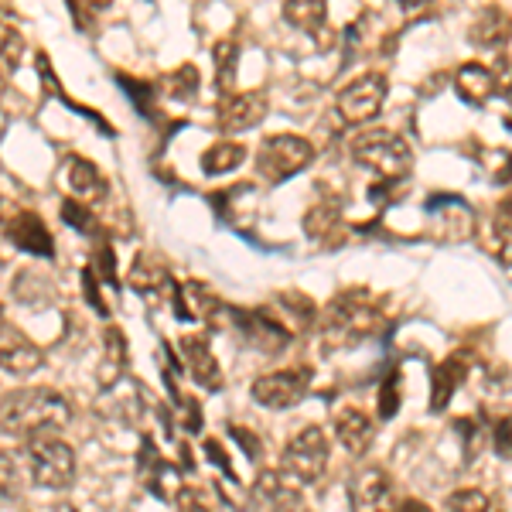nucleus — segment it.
Wrapping results in <instances>:
<instances>
[{
  "mask_svg": "<svg viewBox=\"0 0 512 512\" xmlns=\"http://www.w3.org/2000/svg\"><path fill=\"white\" fill-rule=\"evenodd\" d=\"M72 420V403L62 393L38 386V390H18L0 407V427L11 434H55Z\"/></svg>",
  "mask_w": 512,
  "mask_h": 512,
  "instance_id": "1",
  "label": "nucleus"
},
{
  "mask_svg": "<svg viewBox=\"0 0 512 512\" xmlns=\"http://www.w3.org/2000/svg\"><path fill=\"white\" fill-rule=\"evenodd\" d=\"M383 325H386L383 304H376L369 291H345L325 308L321 335L335 349H349V345H359L366 338H373L376 332H383Z\"/></svg>",
  "mask_w": 512,
  "mask_h": 512,
  "instance_id": "2",
  "label": "nucleus"
},
{
  "mask_svg": "<svg viewBox=\"0 0 512 512\" xmlns=\"http://www.w3.org/2000/svg\"><path fill=\"white\" fill-rule=\"evenodd\" d=\"M24 454L31 465V482L38 489L62 492L76 482V451L55 434H31L24 437Z\"/></svg>",
  "mask_w": 512,
  "mask_h": 512,
  "instance_id": "3",
  "label": "nucleus"
},
{
  "mask_svg": "<svg viewBox=\"0 0 512 512\" xmlns=\"http://www.w3.org/2000/svg\"><path fill=\"white\" fill-rule=\"evenodd\" d=\"M352 158L383 178H407L410 164H414V151L400 134L386 127H373L352 140Z\"/></svg>",
  "mask_w": 512,
  "mask_h": 512,
  "instance_id": "4",
  "label": "nucleus"
},
{
  "mask_svg": "<svg viewBox=\"0 0 512 512\" xmlns=\"http://www.w3.org/2000/svg\"><path fill=\"white\" fill-rule=\"evenodd\" d=\"M311 161H315V147H311L308 137L297 134H274L263 140L260 151H256V171L270 185H280V181L301 175Z\"/></svg>",
  "mask_w": 512,
  "mask_h": 512,
  "instance_id": "5",
  "label": "nucleus"
},
{
  "mask_svg": "<svg viewBox=\"0 0 512 512\" xmlns=\"http://www.w3.org/2000/svg\"><path fill=\"white\" fill-rule=\"evenodd\" d=\"M328 437L321 427H304L291 437V444L284 448V458H280V472L287 478H294L297 485H315L325 478L328 472Z\"/></svg>",
  "mask_w": 512,
  "mask_h": 512,
  "instance_id": "6",
  "label": "nucleus"
},
{
  "mask_svg": "<svg viewBox=\"0 0 512 512\" xmlns=\"http://www.w3.org/2000/svg\"><path fill=\"white\" fill-rule=\"evenodd\" d=\"M386 82L383 72H366V76L352 79L349 86L338 89L335 106H338V117H342L349 127H359V123L373 120L379 110H383V99H386Z\"/></svg>",
  "mask_w": 512,
  "mask_h": 512,
  "instance_id": "7",
  "label": "nucleus"
},
{
  "mask_svg": "<svg viewBox=\"0 0 512 512\" xmlns=\"http://www.w3.org/2000/svg\"><path fill=\"white\" fill-rule=\"evenodd\" d=\"M311 390V369L297 366V369H280V373H267L260 379H253L250 393L260 407L267 410H291L308 396Z\"/></svg>",
  "mask_w": 512,
  "mask_h": 512,
  "instance_id": "8",
  "label": "nucleus"
},
{
  "mask_svg": "<svg viewBox=\"0 0 512 512\" xmlns=\"http://www.w3.org/2000/svg\"><path fill=\"white\" fill-rule=\"evenodd\" d=\"M352 512H393V478L379 465H359L349 475Z\"/></svg>",
  "mask_w": 512,
  "mask_h": 512,
  "instance_id": "9",
  "label": "nucleus"
},
{
  "mask_svg": "<svg viewBox=\"0 0 512 512\" xmlns=\"http://www.w3.org/2000/svg\"><path fill=\"white\" fill-rule=\"evenodd\" d=\"M127 280H130V287H134V294L154 304H168V301H175V294H178V280L171 274V267L154 253H140L134 260V267H130Z\"/></svg>",
  "mask_w": 512,
  "mask_h": 512,
  "instance_id": "10",
  "label": "nucleus"
},
{
  "mask_svg": "<svg viewBox=\"0 0 512 512\" xmlns=\"http://www.w3.org/2000/svg\"><path fill=\"white\" fill-rule=\"evenodd\" d=\"M236 321V332H243L246 342L253 345L256 352H267V355H277L291 345V332L284 328V321H277L270 315L267 308H256V311H229Z\"/></svg>",
  "mask_w": 512,
  "mask_h": 512,
  "instance_id": "11",
  "label": "nucleus"
},
{
  "mask_svg": "<svg viewBox=\"0 0 512 512\" xmlns=\"http://www.w3.org/2000/svg\"><path fill=\"white\" fill-rule=\"evenodd\" d=\"M253 499L267 512H304V495L294 478H287L280 468H263L256 475Z\"/></svg>",
  "mask_w": 512,
  "mask_h": 512,
  "instance_id": "12",
  "label": "nucleus"
},
{
  "mask_svg": "<svg viewBox=\"0 0 512 512\" xmlns=\"http://www.w3.org/2000/svg\"><path fill=\"white\" fill-rule=\"evenodd\" d=\"M41 366V349L28 335L18 332L0 311V369L11 376H31Z\"/></svg>",
  "mask_w": 512,
  "mask_h": 512,
  "instance_id": "13",
  "label": "nucleus"
},
{
  "mask_svg": "<svg viewBox=\"0 0 512 512\" xmlns=\"http://www.w3.org/2000/svg\"><path fill=\"white\" fill-rule=\"evenodd\" d=\"M178 352H181V359H185L188 376H192L198 386H205V390H212V393L222 390V366H219L216 352H212L209 338L205 335H181Z\"/></svg>",
  "mask_w": 512,
  "mask_h": 512,
  "instance_id": "14",
  "label": "nucleus"
},
{
  "mask_svg": "<svg viewBox=\"0 0 512 512\" xmlns=\"http://www.w3.org/2000/svg\"><path fill=\"white\" fill-rule=\"evenodd\" d=\"M0 233H4L24 253H38V256H52L55 253L52 233H48L45 222H41L35 212H28V209H14L11 216H7Z\"/></svg>",
  "mask_w": 512,
  "mask_h": 512,
  "instance_id": "15",
  "label": "nucleus"
},
{
  "mask_svg": "<svg viewBox=\"0 0 512 512\" xmlns=\"http://www.w3.org/2000/svg\"><path fill=\"white\" fill-rule=\"evenodd\" d=\"M267 110H270V103L263 89H256V93H233L222 99V106H219V127L229 130V134H239V130L256 127V123L267 117Z\"/></svg>",
  "mask_w": 512,
  "mask_h": 512,
  "instance_id": "16",
  "label": "nucleus"
},
{
  "mask_svg": "<svg viewBox=\"0 0 512 512\" xmlns=\"http://www.w3.org/2000/svg\"><path fill=\"white\" fill-rule=\"evenodd\" d=\"M335 437L352 458H362L369 448H373L376 437V420L366 414L362 407H342L335 417Z\"/></svg>",
  "mask_w": 512,
  "mask_h": 512,
  "instance_id": "17",
  "label": "nucleus"
},
{
  "mask_svg": "<svg viewBox=\"0 0 512 512\" xmlns=\"http://www.w3.org/2000/svg\"><path fill=\"white\" fill-rule=\"evenodd\" d=\"M65 164H69V168H65V181H69L72 195H76L82 205L103 202L106 192H110L103 171H99L89 158H82V154H69V161Z\"/></svg>",
  "mask_w": 512,
  "mask_h": 512,
  "instance_id": "18",
  "label": "nucleus"
},
{
  "mask_svg": "<svg viewBox=\"0 0 512 512\" xmlns=\"http://www.w3.org/2000/svg\"><path fill=\"white\" fill-rule=\"evenodd\" d=\"M175 304H181L178 308L181 318L198 321V325H212L222 311V301L212 294V287L198 284V280H185V284H178Z\"/></svg>",
  "mask_w": 512,
  "mask_h": 512,
  "instance_id": "19",
  "label": "nucleus"
},
{
  "mask_svg": "<svg viewBox=\"0 0 512 512\" xmlns=\"http://www.w3.org/2000/svg\"><path fill=\"white\" fill-rule=\"evenodd\" d=\"M140 478H144V485L151 489L158 499L171 502L181 485H178V472L175 465H168V461L161 458L158 448H154V441H144V448H140Z\"/></svg>",
  "mask_w": 512,
  "mask_h": 512,
  "instance_id": "20",
  "label": "nucleus"
},
{
  "mask_svg": "<svg viewBox=\"0 0 512 512\" xmlns=\"http://www.w3.org/2000/svg\"><path fill=\"white\" fill-rule=\"evenodd\" d=\"M495 86H499V82H495V72L485 69L482 62H468L454 72V89H458V96L472 106L489 103V99L495 96Z\"/></svg>",
  "mask_w": 512,
  "mask_h": 512,
  "instance_id": "21",
  "label": "nucleus"
},
{
  "mask_svg": "<svg viewBox=\"0 0 512 512\" xmlns=\"http://www.w3.org/2000/svg\"><path fill=\"white\" fill-rule=\"evenodd\" d=\"M127 359H130V349H127L123 328L120 325L103 328V366H99V383H103L106 390L117 386L120 376L127 373Z\"/></svg>",
  "mask_w": 512,
  "mask_h": 512,
  "instance_id": "22",
  "label": "nucleus"
},
{
  "mask_svg": "<svg viewBox=\"0 0 512 512\" xmlns=\"http://www.w3.org/2000/svg\"><path fill=\"white\" fill-rule=\"evenodd\" d=\"M284 21H291L294 28L308 31V35H318L328 21V4L325 0H287Z\"/></svg>",
  "mask_w": 512,
  "mask_h": 512,
  "instance_id": "23",
  "label": "nucleus"
},
{
  "mask_svg": "<svg viewBox=\"0 0 512 512\" xmlns=\"http://www.w3.org/2000/svg\"><path fill=\"white\" fill-rule=\"evenodd\" d=\"M246 161V147L236 144V140H219V144H212L209 151L202 154V171L205 175H229L233 168Z\"/></svg>",
  "mask_w": 512,
  "mask_h": 512,
  "instance_id": "24",
  "label": "nucleus"
},
{
  "mask_svg": "<svg viewBox=\"0 0 512 512\" xmlns=\"http://www.w3.org/2000/svg\"><path fill=\"white\" fill-rule=\"evenodd\" d=\"M461 379H465V362H461V355H454V359L444 362V369H441V373H437V379H434V396H431V407H434V410L448 407L454 386H458Z\"/></svg>",
  "mask_w": 512,
  "mask_h": 512,
  "instance_id": "25",
  "label": "nucleus"
},
{
  "mask_svg": "<svg viewBox=\"0 0 512 512\" xmlns=\"http://www.w3.org/2000/svg\"><path fill=\"white\" fill-rule=\"evenodd\" d=\"M338 222H342V216H338L335 205H315V209H308V216H304V233L311 239H318V243H328L338 229Z\"/></svg>",
  "mask_w": 512,
  "mask_h": 512,
  "instance_id": "26",
  "label": "nucleus"
},
{
  "mask_svg": "<svg viewBox=\"0 0 512 512\" xmlns=\"http://www.w3.org/2000/svg\"><path fill=\"white\" fill-rule=\"evenodd\" d=\"M24 59V38L14 24L0 21V72H18V65Z\"/></svg>",
  "mask_w": 512,
  "mask_h": 512,
  "instance_id": "27",
  "label": "nucleus"
},
{
  "mask_svg": "<svg viewBox=\"0 0 512 512\" xmlns=\"http://www.w3.org/2000/svg\"><path fill=\"white\" fill-rule=\"evenodd\" d=\"M24 495V472L11 451H0V499L18 502Z\"/></svg>",
  "mask_w": 512,
  "mask_h": 512,
  "instance_id": "28",
  "label": "nucleus"
},
{
  "mask_svg": "<svg viewBox=\"0 0 512 512\" xmlns=\"http://www.w3.org/2000/svg\"><path fill=\"white\" fill-rule=\"evenodd\" d=\"M216 82H219V89L222 93H229L233 89V82H236V55H239V48H236V41L233 38H222L216 41Z\"/></svg>",
  "mask_w": 512,
  "mask_h": 512,
  "instance_id": "29",
  "label": "nucleus"
},
{
  "mask_svg": "<svg viewBox=\"0 0 512 512\" xmlns=\"http://www.w3.org/2000/svg\"><path fill=\"white\" fill-rule=\"evenodd\" d=\"M499 24L506 28V21L499 18V11H485L482 18L472 24V35H468V38H472L475 45H495L499 38L506 41V31H499Z\"/></svg>",
  "mask_w": 512,
  "mask_h": 512,
  "instance_id": "30",
  "label": "nucleus"
},
{
  "mask_svg": "<svg viewBox=\"0 0 512 512\" xmlns=\"http://www.w3.org/2000/svg\"><path fill=\"white\" fill-rule=\"evenodd\" d=\"M448 512H489V495L482 489H458L451 492Z\"/></svg>",
  "mask_w": 512,
  "mask_h": 512,
  "instance_id": "31",
  "label": "nucleus"
},
{
  "mask_svg": "<svg viewBox=\"0 0 512 512\" xmlns=\"http://www.w3.org/2000/svg\"><path fill=\"white\" fill-rule=\"evenodd\" d=\"M175 506H178V512H216L202 492L188 489V485H181V489L175 492Z\"/></svg>",
  "mask_w": 512,
  "mask_h": 512,
  "instance_id": "32",
  "label": "nucleus"
},
{
  "mask_svg": "<svg viewBox=\"0 0 512 512\" xmlns=\"http://www.w3.org/2000/svg\"><path fill=\"white\" fill-rule=\"evenodd\" d=\"M233 437H239V444H243L246 458H250V461H260V437L250 434L246 427H233Z\"/></svg>",
  "mask_w": 512,
  "mask_h": 512,
  "instance_id": "33",
  "label": "nucleus"
},
{
  "mask_svg": "<svg viewBox=\"0 0 512 512\" xmlns=\"http://www.w3.org/2000/svg\"><path fill=\"white\" fill-rule=\"evenodd\" d=\"M495 451L502 454V461H509V417H502L495 427Z\"/></svg>",
  "mask_w": 512,
  "mask_h": 512,
  "instance_id": "34",
  "label": "nucleus"
},
{
  "mask_svg": "<svg viewBox=\"0 0 512 512\" xmlns=\"http://www.w3.org/2000/svg\"><path fill=\"white\" fill-rule=\"evenodd\" d=\"M14 212V205H11V195L0 188V229H4V222H7V216Z\"/></svg>",
  "mask_w": 512,
  "mask_h": 512,
  "instance_id": "35",
  "label": "nucleus"
},
{
  "mask_svg": "<svg viewBox=\"0 0 512 512\" xmlns=\"http://www.w3.org/2000/svg\"><path fill=\"white\" fill-rule=\"evenodd\" d=\"M396 512H434V509L427 506V502H420V499H407V502H403V506L396 509Z\"/></svg>",
  "mask_w": 512,
  "mask_h": 512,
  "instance_id": "36",
  "label": "nucleus"
},
{
  "mask_svg": "<svg viewBox=\"0 0 512 512\" xmlns=\"http://www.w3.org/2000/svg\"><path fill=\"white\" fill-rule=\"evenodd\" d=\"M48 512H79L76 506H69V502H59V506H52Z\"/></svg>",
  "mask_w": 512,
  "mask_h": 512,
  "instance_id": "37",
  "label": "nucleus"
},
{
  "mask_svg": "<svg viewBox=\"0 0 512 512\" xmlns=\"http://www.w3.org/2000/svg\"><path fill=\"white\" fill-rule=\"evenodd\" d=\"M0 99H4V79H0Z\"/></svg>",
  "mask_w": 512,
  "mask_h": 512,
  "instance_id": "38",
  "label": "nucleus"
}]
</instances>
